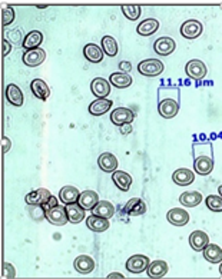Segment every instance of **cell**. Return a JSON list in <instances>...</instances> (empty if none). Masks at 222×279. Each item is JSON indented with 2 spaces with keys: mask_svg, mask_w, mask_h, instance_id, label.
<instances>
[{
  "mask_svg": "<svg viewBox=\"0 0 222 279\" xmlns=\"http://www.w3.org/2000/svg\"><path fill=\"white\" fill-rule=\"evenodd\" d=\"M181 107V92L175 86H162L158 90V112L165 119L175 118Z\"/></svg>",
  "mask_w": 222,
  "mask_h": 279,
  "instance_id": "obj_1",
  "label": "cell"
},
{
  "mask_svg": "<svg viewBox=\"0 0 222 279\" xmlns=\"http://www.w3.org/2000/svg\"><path fill=\"white\" fill-rule=\"evenodd\" d=\"M194 169L198 175L206 176L213 171V148L211 142L194 143Z\"/></svg>",
  "mask_w": 222,
  "mask_h": 279,
  "instance_id": "obj_2",
  "label": "cell"
},
{
  "mask_svg": "<svg viewBox=\"0 0 222 279\" xmlns=\"http://www.w3.org/2000/svg\"><path fill=\"white\" fill-rule=\"evenodd\" d=\"M163 69H165V65L158 59H146L138 65V72L143 76H148V78L158 76L163 72Z\"/></svg>",
  "mask_w": 222,
  "mask_h": 279,
  "instance_id": "obj_3",
  "label": "cell"
},
{
  "mask_svg": "<svg viewBox=\"0 0 222 279\" xmlns=\"http://www.w3.org/2000/svg\"><path fill=\"white\" fill-rule=\"evenodd\" d=\"M46 219L54 227H63L66 222H69L68 213H66V208L65 206H59V205H56L54 208L46 210Z\"/></svg>",
  "mask_w": 222,
  "mask_h": 279,
  "instance_id": "obj_4",
  "label": "cell"
},
{
  "mask_svg": "<svg viewBox=\"0 0 222 279\" xmlns=\"http://www.w3.org/2000/svg\"><path fill=\"white\" fill-rule=\"evenodd\" d=\"M149 258L145 255H133L128 261H126V269L129 270L131 273H141L145 272L149 266Z\"/></svg>",
  "mask_w": 222,
  "mask_h": 279,
  "instance_id": "obj_5",
  "label": "cell"
},
{
  "mask_svg": "<svg viewBox=\"0 0 222 279\" xmlns=\"http://www.w3.org/2000/svg\"><path fill=\"white\" fill-rule=\"evenodd\" d=\"M204 30V26L199 20H195V19H191V20H187L182 26H181V35L184 36L185 39H196L199 37L201 33Z\"/></svg>",
  "mask_w": 222,
  "mask_h": 279,
  "instance_id": "obj_6",
  "label": "cell"
},
{
  "mask_svg": "<svg viewBox=\"0 0 222 279\" xmlns=\"http://www.w3.org/2000/svg\"><path fill=\"white\" fill-rule=\"evenodd\" d=\"M185 72L187 75L191 79L194 80H201L206 76V66L202 61H198V59H194V61H189L185 66Z\"/></svg>",
  "mask_w": 222,
  "mask_h": 279,
  "instance_id": "obj_7",
  "label": "cell"
},
{
  "mask_svg": "<svg viewBox=\"0 0 222 279\" xmlns=\"http://www.w3.org/2000/svg\"><path fill=\"white\" fill-rule=\"evenodd\" d=\"M90 90L96 99H106L107 95L110 93V82H107L103 78L93 79L90 83Z\"/></svg>",
  "mask_w": 222,
  "mask_h": 279,
  "instance_id": "obj_8",
  "label": "cell"
},
{
  "mask_svg": "<svg viewBox=\"0 0 222 279\" xmlns=\"http://www.w3.org/2000/svg\"><path fill=\"white\" fill-rule=\"evenodd\" d=\"M46 59V52L43 49H32V50H26L23 53V63L29 66V68H36L39 65H42Z\"/></svg>",
  "mask_w": 222,
  "mask_h": 279,
  "instance_id": "obj_9",
  "label": "cell"
},
{
  "mask_svg": "<svg viewBox=\"0 0 222 279\" xmlns=\"http://www.w3.org/2000/svg\"><path fill=\"white\" fill-rule=\"evenodd\" d=\"M135 119V114L128 107H118L110 114V121L116 126H122L125 123H132Z\"/></svg>",
  "mask_w": 222,
  "mask_h": 279,
  "instance_id": "obj_10",
  "label": "cell"
},
{
  "mask_svg": "<svg viewBox=\"0 0 222 279\" xmlns=\"http://www.w3.org/2000/svg\"><path fill=\"white\" fill-rule=\"evenodd\" d=\"M177 49V43L172 37H159L153 43V50L158 53L159 56H168Z\"/></svg>",
  "mask_w": 222,
  "mask_h": 279,
  "instance_id": "obj_11",
  "label": "cell"
},
{
  "mask_svg": "<svg viewBox=\"0 0 222 279\" xmlns=\"http://www.w3.org/2000/svg\"><path fill=\"white\" fill-rule=\"evenodd\" d=\"M52 193L49 192L47 189L44 188H39L33 192L27 193L25 196V201H26L27 205H44L46 202L50 199Z\"/></svg>",
  "mask_w": 222,
  "mask_h": 279,
  "instance_id": "obj_12",
  "label": "cell"
},
{
  "mask_svg": "<svg viewBox=\"0 0 222 279\" xmlns=\"http://www.w3.org/2000/svg\"><path fill=\"white\" fill-rule=\"evenodd\" d=\"M166 219H168L169 224H172L174 227H184L189 222V213L185 209L175 208V209L169 210Z\"/></svg>",
  "mask_w": 222,
  "mask_h": 279,
  "instance_id": "obj_13",
  "label": "cell"
},
{
  "mask_svg": "<svg viewBox=\"0 0 222 279\" xmlns=\"http://www.w3.org/2000/svg\"><path fill=\"white\" fill-rule=\"evenodd\" d=\"M98 165L99 168L106 172V174H114L118 168V159L114 153H109V152H105L102 153L98 159Z\"/></svg>",
  "mask_w": 222,
  "mask_h": 279,
  "instance_id": "obj_14",
  "label": "cell"
},
{
  "mask_svg": "<svg viewBox=\"0 0 222 279\" xmlns=\"http://www.w3.org/2000/svg\"><path fill=\"white\" fill-rule=\"evenodd\" d=\"M30 90L40 100H46L47 97L50 96V87L47 86V83L42 79H33L32 83H30Z\"/></svg>",
  "mask_w": 222,
  "mask_h": 279,
  "instance_id": "obj_15",
  "label": "cell"
},
{
  "mask_svg": "<svg viewBox=\"0 0 222 279\" xmlns=\"http://www.w3.org/2000/svg\"><path fill=\"white\" fill-rule=\"evenodd\" d=\"M6 99H8L10 105L16 106V107L23 106V102H25V97H23L20 87L16 86L15 83H10L6 87Z\"/></svg>",
  "mask_w": 222,
  "mask_h": 279,
  "instance_id": "obj_16",
  "label": "cell"
},
{
  "mask_svg": "<svg viewBox=\"0 0 222 279\" xmlns=\"http://www.w3.org/2000/svg\"><path fill=\"white\" fill-rule=\"evenodd\" d=\"M195 179V175L192 171H189L187 168H181V169H177L174 175H172V181L179 185V186H188L191 183L194 182Z\"/></svg>",
  "mask_w": 222,
  "mask_h": 279,
  "instance_id": "obj_17",
  "label": "cell"
},
{
  "mask_svg": "<svg viewBox=\"0 0 222 279\" xmlns=\"http://www.w3.org/2000/svg\"><path fill=\"white\" fill-rule=\"evenodd\" d=\"M125 212L129 216H141L146 212V203L141 198H132L125 205Z\"/></svg>",
  "mask_w": 222,
  "mask_h": 279,
  "instance_id": "obj_18",
  "label": "cell"
},
{
  "mask_svg": "<svg viewBox=\"0 0 222 279\" xmlns=\"http://www.w3.org/2000/svg\"><path fill=\"white\" fill-rule=\"evenodd\" d=\"M209 244V238L202 231H195L189 235V245L194 251H204L205 246Z\"/></svg>",
  "mask_w": 222,
  "mask_h": 279,
  "instance_id": "obj_19",
  "label": "cell"
},
{
  "mask_svg": "<svg viewBox=\"0 0 222 279\" xmlns=\"http://www.w3.org/2000/svg\"><path fill=\"white\" fill-rule=\"evenodd\" d=\"M73 266L79 273L86 275V273H90L92 270L95 269V261L88 255H79L73 262Z\"/></svg>",
  "mask_w": 222,
  "mask_h": 279,
  "instance_id": "obj_20",
  "label": "cell"
},
{
  "mask_svg": "<svg viewBox=\"0 0 222 279\" xmlns=\"http://www.w3.org/2000/svg\"><path fill=\"white\" fill-rule=\"evenodd\" d=\"M86 227L92 232H105L109 228V220L106 218H102L98 215H90L86 218Z\"/></svg>",
  "mask_w": 222,
  "mask_h": 279,
  "instance_id": "obj_21",
  "label": "cell"
},
{
  "mask_svg": "<svg viewBox=\"0 0 222 279\" xmlns=\"http://www.w3.org/2000/svg\"><path fill=\"white\" fill-rule=\"evenodd\" d=\"M99 202V195L95 191H85L80 193L78 203L85 210H92Z\"/></svg>",
  "mask_w": 222,
  "mask_h": 279,
  "instance_id": "obj_22",
  "label": "cell"
},
{
  "mask_svg": "<svg viewBox=\"0 0 222 279\" xmlns=\"http://www.w3.org/2000/svg\"><path fill=\"white\" fill-rule=\"evenodd\" d=\"M112 181L116 185V188L119 189V191H129V188H131V185H132V178H131V175L126 174L124 171H115L114 174H112Z\"/></svg>",
  "mask_w": 222,
  "mask_h": 279,
  "instance_id": "obj_23",
  "label": "cell"
},
{
  "mask_svg": "<svg viewBox=\"0 0 222 279\" xmlns=\"http://www.w3.org/2000/svg\"><path fill=\"white\" fill-rule=\"evenodd\" d=\"M66 208V213H68V219L71 224H79L85 219V209L80 206L78 202L75 203H69L65 206Z\"/></svg>",
  "mask_w": 222,
  "mask_h": 279,
  "instance_id": "obj_24",
  "label": "cell"
},
{
  "mask_svg": "<svg viewBox=\"0 0 222 279\" xmlns=\"http://www.w3.org/2000/svg\"><path fill=\"white\" fill-rule=\"evenodd\" d=\"M83 54H85V59L90 62V63H99L103 59L102 47H99L98 44L95 43L86 44L85 49H83Z\"/></svg>",
  "mask_w": 222,
  "mask_h": 279,
  "instance_id": "obj_25",
  "label": "cell"
},
{
  "mask_svg": "<svg viewBox=\"0 0 222 279\" xmlns=\"http://www.w3.org/2000/svg\"><path fill=\"white\" fill-rule=\"evenodd\" d=\"M168 263L165 261H153L149 263L146 272H148L149 278H162L168 273Z\"/></svg>",
  "mask_w": 222,
  "mask_h": 279,
  "instance_id": "obj_26",
  "label": "cell"
},
{
  "mask_svg": "<svg viewBox=\"0 0 222 279\" xmlns=\"http://www.w3.org/2000/svg\"><path fill=\"white\" fill-rule=\"evenodd\" d=\"M109 82L110 85H114L118 89H126L132 85L133 79L131 75L128 73H122V72H116V73H112L110 78H109Z\"/></svg>",
  "mask_w": 222,
  "mask_h": 279,
  "instance_id": "obj_27",
  "label": "cell"
},
{
  "mask_svg": "<svg viewBox=\"0 0 222 279\" xmlns=\"http://www.w3.org/2000/svg\"><path fill=\"white\" fill-rule=\"evenodd\" d=\"M43 42V35L39 30H33L30 33H27L23 39V49L26 50H32V49H39V46Z\"/></svg>",
  "mask_w": 222,
  "mask_h": 279,
  "instance_id": "obj_28",
  "label": "cell"
},
{
  "mask_svg": "<svg viewBox=\"0 0 222 279\" xmlns=\"http://www.w3.org/2000/svg\"><path fill=\"white\" fill-rule=\"evenodd\" d=\"M80 196V192L78 191L76 186H65L61 189L59 192V199L62 201V203L65 205H69V203H75L78 202Z\"/></svg>",
  "mask_w": 222,
  "mask_h": 279,
  "instance_id": "obj_29",
  "label": "cell"
},
{
  "mask_svg": "<svg viewBox=\"0 0 222 279\" xmlns=\"http://www.w3.org/2000/svg\"><path fill=\"white\" fill-rule=\"evenodd\" d=\"M158 29H159V22L156 19H145L136 27L138 33L141 36L153 35Z\"/></svg>",
  "mask_w": 222,
  "mask_h": 279,
  "instance_id": "obj_30",
  "label": "cell"
},
{
  "mask_svg": "<svg viewBox=\"0 0 222 279\" xmlns=\"http://www.w3.org/2000/svg\"><path fill=\"white\" fill-rule=\"evenodd\" d=\"M110 106H112V100H109V99H96L95 102H92L89 105V114L93 115V116L105 115L110 109Z\"/></svg>",
  "mask_w": 222,
  "mask_h": 279,
  "instance_id": "obj_31",
  "label": "cell"
},
{
  "mask_svg": "<svg viewBox=\"0 0 222 279\" xmlns=\"http://www.w3.org/2000/svg\"><path fill=\"white\" fill-rule=\"evenodd\" d=\"M204 258L211 263H221L222 262V249L215 244H208L205 246Z\"/></svg>",
  "mask_w": 222,
  "mask_h": 279,
  "instance_id": "obj_32",
  "label": "cell"
},
{
  "mask_svg": "<svg viewBox=\"0 0 222 279\" xmlns=\"http://www.w3.org/2000/svg\"><path fill=\"white\" fill-rule=\"evenodd\" d=\"M93 215H98V216H102V218L110 219L114 215H115V206L107 201H99L96 203V206L92 209Z\"/></svg>",
  "mask_w": 222,
  "mask_h": 279,
  "instance_id": "obj_33",
  "label": "cell"
},
{
  "mask_svg": "<svg viewBox=\"0 0 222 279\" xmlns=\"http://www.w3.org/2000/svg\"><path fill=\"white\" fill-rule=\"evenodd\" d=\"M179 202L185 206V208H195L201 202H202V195L196 191L191 192H184L179 196Z\"/></svg>",
  "mask_w": 222,
  "mask_h": 279,
  "instance_id": "obj_34",
  "label": "cell"
},
{
  "mask_svg": "<svg viewBox=\"0 0 222 279\" xmlns=\"http://www.w3.org/2000/svg\"><path fill=\"white\" fill-rule=\"evenodd\" d=\"M102 49H103V53L107 54L109 58H114L118 54V43L112 36L102 37Z\"/></svg>",
  "mask_w": 222,
  "mask_h": 279,
  "instance_id": "obj_35",
  "label": "cell"
},
{
  "mask_svg": "<svg viewBox=\"0 0 222 279\" xmlns=\"http://www.w3.org/2000/svg\"><path fill=\"white\" fill-rule=\"evenodd\" d=\"M27 209H29V216L36 222L46 218V209L42 205H27Z\"/></svg>",
  "mask_w": 222,
  "mask_h": 279,
  "instance_id": "obj_36",
  "label": "cell"
},
{
  "mask_svg": "<svg viewBox=\"0 0 222 279\" xmlns=\"http://www.w3.org/2000/svg\"><path fill=\"white\" fill-rule=\"evenodd\" d=\"M142 8L139 5H131V6H122V13L129 20H138L141 16Z\"/></svg>",
  "mask_w": 222,
  "mask_h": 279,
  "instance_id": "obj_37",
  "label": "cell"
},
{
  "mask_svg": "<svg viewBox=\"0 0 222 279\" xmlns=\"http://www.w3.org/2000/svg\"><path fill=\"white\" fill-rule=\"evenodd\" d=\"M206 206L212 212H222V196L219 195H209L206 198Z\"/></svg>",
  "mask_w": 222,
  "mask_h": 279,
  "instance_id": "obj_38",
  "label": "cell"
},
{
  "mask_svg": "<svg viewBox=\"0 0 222 279\" xmlns=\"http://www.w3.org/2000/svg\"><path fill=\"white\" fill-rule=\"evenodd\" d=\"M15 20V10L12 6H6L2 10V25L3 26H9L10 23H13Z\"/></svg>",
  "mask_w": 222,
  "mask_h": 279,
  "instance_id": "obj_39",
  "label": "cell"
},
{
  "mask_svg": "<svg viewBox=\"0 0 222 279\" xmlns=\"http://www.w3.org/2000/svg\"><path fill=\"white\" fill-rule=\"evenodd\" d=\"M22 32L19 30V29H16V30H10L9 33H8V40H9L10 43H13V44H23V40H22ZM25 39V37H23Z\"/></svg>",
  "mask_w": 222,
  "mask_h": 279,
  "instance_id": "obj_40",
  "label": "cell"
},
{
  "mask_svg": "<svg viewBox=\"0 0 222 279\" xmlns=\"http://www.w3.org/2000/svg\"><path fill=\"white\" fill-rule=\"evenodd\" d=\"M15 275H16L15 268L10 265L9 262H5L3 263V278H13Z\"/></svg>",
  "mask_w": 222,
  "mask_h": 279,
  "instance_id": "obj_41",
  "label": "cell"
},
{
  "mask_svg": "<svg viewBox=\"0 0 222 279\" xmlns=\"http://www.w3.org/2000/svg\"><path fill=\"white\" fill-rule=\"evenodd\" d=\"M2 47H3V50H2V54H3V58H6L8 54L12 50V46H10V42L8 39H3V42H2Z\"/></svg>",
  "mask_w": 222,
  "mask_h": 279,
  "instance_id": "obj_42",
  "label": "cell"
},
{
  "mask_svg": "<svg viewBox=\"0 0 222 279\" xmlns=\"http://www.w3.org/2000/svg\"><path fill=\"white\" fill-rule=\"evenodd\" d=\"M119 69H121L122 73H128V72H131V69H132V65H131V62L128 61L121 62L119 63Z\"/></svg>",
  "mask_w": 222,
  "mask_h": 279,
  "instance_id": "obj_43",
  "label": "cell"
},
{
  "mask_svg": "<svg viewBox=\"0 0 222 279\" xmlns=\"http://www.w3.org/2000/svg\"><path fill=\"white\" fill-rule=\"evenodd\" d=\"M56 205H58V199H56L53 195H52V196H50V199L46 202L44 205H42V206H43L44 209L47 210V209H50V208H54Z\"/></svg>",
  "mask_w": 222,
  "mask_h": 279,
  "instance_id": "obj_44",
  "label": "cell"
},
{
  "mask_svg": "<svg viewBox=\"0 0 222 279\" xmlns=\"http://www.w3.org/2000/svg\"><path fill=\"white\" fill-rule=\"evenodd\" d=\"M119 132L122 133V135H128V133H131L132 132V123H125L121 126V129Z\"/></svg>",
  "mask_w": 222,
  "mask_h": 279,
  "instance_id": "obj_45",
  "label": "cell"
},
{
  "mask_svg": "<svg viewBox=\"0 0 222 279\" xmlns=\"http://www.w3.org/2000/svg\"><path fill=\"white\" fill-rule=\"evenodd\" d=\"M10 146H12V143H10V139H9V138H6V136H5V138H3V149H2V152H3V153H8V152H9Z\"/></svg>",
  "mask_w": 222,
  "mask_h": 279,
  "instance_id": "obj_46",
  "label": "cell"
},
{
  "mask_svg": "<svg viewBox=\"0 0 222 279\" xmlns=\"http://www.w3.org/2000/svg\"><path fill=\"white\" fill-rule=\"evenodd\" d=\"M107 278H125L122 273H109Z\"/></svg>",
  "mask_w": 222,
  "mask_h": 279,
  "instance_id": "obj_47",
  "label": "cell"
},
{
  "mask_svg": "<svg viewBox=\"0 0 222 279\" xmlns=\"http://www.w3.org/2000/svg\"><path fill=\"white\" fill-rule=\"evenodd\" d=\"M218 192H219V196H222V185L218 188Z\"/></svg>",
  "mask_w": 222,
  "mask_h": 279,
  "instance_id": "obj_48",
  "label": "cell"
},
{
  "mask_svg": "<svg viewBox=\"0 0 222 279\" xmlns=\"http://www.w3.org/2000/svg\"><path fill=\"white\" fill-rule=\"evenodd\" d=\"M219 272H221V275H222V262H221V266H219Z\"/></svg>",
  "mask_w": 222,
  "mask_h": 279,
  "instance_id": "obj_49",
  "label": "cell"
}]
</instances>
